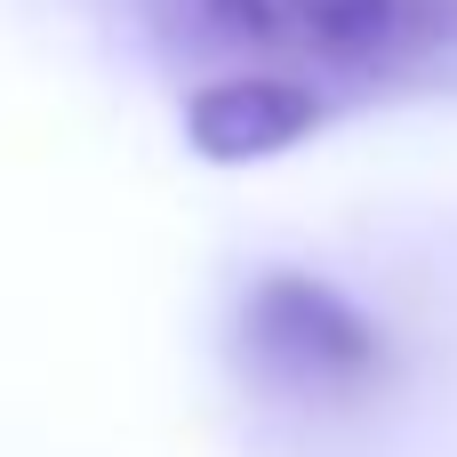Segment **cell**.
I'll use <instances>...</instances> for the list:
<instances>
[{"label":"cell","instance_id":"obj_1","mask_svg":"<svg viewBox=\"0 0 457 457\" xmlns=\"http://www.w3.org/2000/svg\"><path fill=\"white\" fill-rule=\"evenodd\" d=\"M241 353L257 361L265 386L281 394H313V402H345L361 386H378L386 370V337L378 321L337 297L313 273H265L241 305Z\"/></svg>","mask_w":457,"mask_h":457},{"label":"cell","instance_id":"obj_3","mask_svg":"<svg viewBox=\"0 0 457 457\" xmlns=\"http://www.w3.org/2000/svg\"><path fill=\"white\" fill-rule=\"evenodd\" d=\"M313 120H321V96L297 88V80H265V72L217 80V88H201V96L185 104V137H193V153L217 161V169L273 161V153L305 145Z\"/></svg>","mask_w":457,"mask_h":457},{"label":"cell","instance_id":"obj_2","mask_svg":"<svg viewBox=\"0 0 457 457\" xmlns=\"http://www.w3.org/2000/svg\"><path fill=\"white\" fill-rule=\"evenodd\" d=\"M233 40H257V48H305V56H329V64H370V56H394L426 8L418 0H201Z\"/></svg>","mask_w":457,"mask_h":457}]
</instances>
